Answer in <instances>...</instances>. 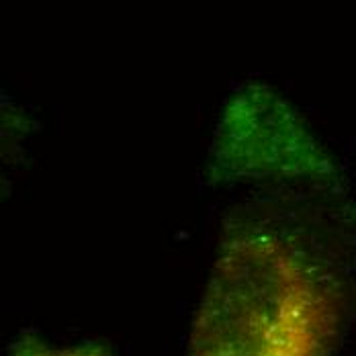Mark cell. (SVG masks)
Segmentation results:
<instances>
[{"mask_svg":"<svg viewBox=\"0 0 356 356\" xmlns=\"http://www.w3.org/2000/svg\"><path fill=\"white\" fill-rule=\"evenodd\" d=\"M338 323L334 281L309 248L242 217L221 238L186 356H327Z\"/></svg>","mask_w":356,"mask_h":356,"instance_id":"6da1fadb","label":"cell"},{"mask_svg":"<svg viewBox=\"0 0 356 356\" xmlns=\"http://www.w3.org/2000/svg\"><path fill=\"white\" fill-rule=\"evenodd\" d=\"M209 170L221 182L318 180L330 172L301 117L266 86H246L229 101L217 129Z\"/></svg>","mask_w":356,"mask_h":356,"instance_id":"7a4b0ae2","label":"cell"},{"mask_svg":"<svg viewBox=\"0 0 356 356\" xmlns=\"http://www.w3.org/2000/svg\"><path fill=\"white\" fill-rule=\"evenodd\" d=\"M10 356H115L103 342H78L70 346H56L37 336H23L10 350Z\"/></svg>","mask_w":356,"mask_h":356,"instance_id":"3957f363","label":"cell"}]
</instances>
